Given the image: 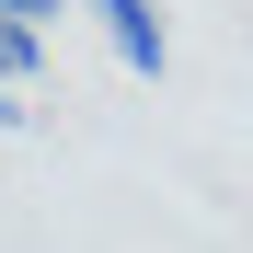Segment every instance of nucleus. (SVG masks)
I'll return each instance as SVG.
<instances>
[{
    "mask_svg": "<svg viewBox=\"0 0 253 253\" xmlns=\"http://www.w3.org/2000/svg\"><path fill=\"white\" fill-rule=\"evenodd\" d=\"M81 12L104 23V46L138 69V81H161V69H173V35H161V12H150V0H81Z\"/></svg>",
    "mask_w": 253,
    "mask_h": 253,
    "instance_id": "1",
    "label": "nucleus"
},
{
    "mask_svg": "<svg viewBox=\"0 0 253 253\" xmlns=\"http://www.w3.org/2000/svg\"><path fill=\"white\" fill-rule=\"evenodd\" d=\"M35 58H46V46H35V35H23L12 12H0V81H35Z\"/></svg>",
    "mask_w": 253,
    "mask_h": 253,
    "instance_id": "2",
    "label": "nucleus"
},
{
    "mask_svg": "<svg viewBox=\"0 0 253 253\" xmlns=\"http://www.w3.org/2000/svg\"><path fill=\"white\" fill-rule=\"evenodd\" d=\"M0 12H12V23H23V35H46V23H58V12H69V0H0Z\"/></svg>",
    "mask_w": 253,
    "mask_h": 253,
    "instance_id": "3",
    "label": "nucleus"
}]
</instances>
